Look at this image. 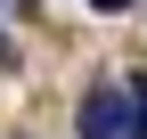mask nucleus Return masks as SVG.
<instances>
[{
  "label": "nucleus",
  "instance_id": "20e7f679",
  "mask_svg": "<svg viewBox=\"0 0 147 139\" xmlns=\"http://www.w3.org/2000/svg\"><path fill=\"white\" fill-rule=\"evenodd\" d=\"M0 65H8V41H0Z\"/></svg>",
  "mask_w": 147,
  "mask_h": 139
},
{
  "label": "nucleus",
  "instance_id": "f03ea898",
  "mask_svg": "<svg viewBox=\"0 0 147 139\" xmlns=\"http://www.w3.org/2000/svg\"><path fill=\"white\" fill-rule=\"evenodd\" d=\"M131 131H139V139H147V74H139V82H131Z\"/></svg>",
  "mask_w": 147,
  "mask_h": 139
},
{
  "label": "nucleus",
  "instance_id": "7ed1b4c3",
  "mask_svg": "<svg viewBox=\"0 0 147 139\" xmlns=\"http://www.w3.org/2000/svg\"><path fill=\"white\" fill-rule=\"evenodd\" d=\"M90 8H98V16H123V8H131V0H90Z\"/></svg>",
  "mask_w": 147,
  "mask_h": 139
},
{
  "label": "nucleus",
  "instance_id": "f257e3e1",
  "mask_svg": "<svg viewBox=\"0 0 147 139\" xmlns=\"http://www.w3.org/2000/svg\"><path fill=\"white\" fill-rule=\"evenodd\" d=\"M82 139H139L131 131V90L90 82V90H82Z\"/></svg>",
  "mask_w": 147,
  "mask_h": 139
}]
</instances>
